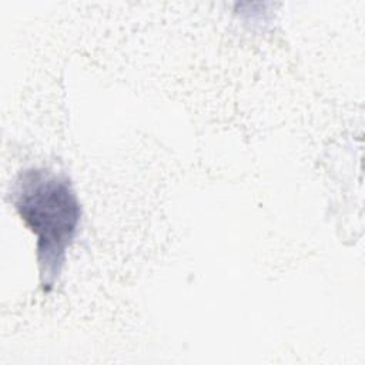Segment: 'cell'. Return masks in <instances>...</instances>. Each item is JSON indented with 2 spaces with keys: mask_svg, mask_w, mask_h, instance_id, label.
Returning a JSON list of instances; mask_svg holds the SVG:
<instances>
[{
  "mask_svg": "<svg viewBox=\"0 0 365 365\" xmlns=\"http://www.w3.org/2000/svg\"><path fill=\"white\" fill-rule=\"evenodd\" d=\"M10 200L27 228L36 235L40 285L50 292L66 262L81 220V205L70 178L31 167L13 184Z\"/></svg>",
  "mask_w": 365,
  "mask_h": 365,
  "instance_id": "6da1fadb",
  "label": "cell"
}]
</instances>
